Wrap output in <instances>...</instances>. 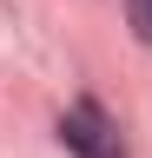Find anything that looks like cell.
<instances>
[{
    "label": "cell",
    "instance_id": "1",
    "mask_svg": "<svg viewBox=\"0 0 152 158\" xmlns=\"http://www.w3.org/2000/svg\"><path fill=\"white\" fill-rule=\"evenodd\" d=\"M60 145L73 158H126V138L119 125L106 118V106H93V99H80L66 118H60Z\"/></svg>",
    "mask_w": 152,
    "mask_h": 158
},
{
    "label": "cell",
    "instance_id": "2",
    "mask_svg": "<svg viewBox=\"0 0 152 158\" xmlns=\"http://www.w3.org/2000/svg\"><path fill=\"white\" fill-rule=\"evenodd\" d=\"M126 13H132V33L152 40V0H126Z\"/></svg>",
    "mask_w": 152,
    "mask_h": 158
}]
</instances>
